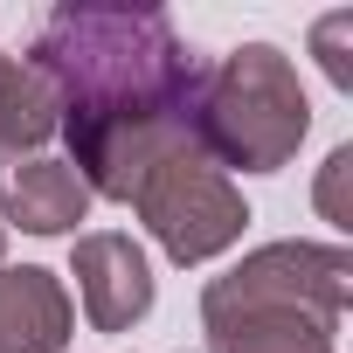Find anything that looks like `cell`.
Returning <instances> with one entry per match:
<instances>
[{"mask_svg": "<svg viewBox=\"0 0 353 353\" xmlns=\"http://www.w3.org/2000/svg\"><path fill=\"white\" fill-rule=\"evenodd\" d=\"M28 63L56 90V132L90 201H132V188L173 152L194 145L201 63L159 8H56L35 28Z\"/></svg>", "mask_w": 353, "mask_h": 353, "instance_id": "obj_1", "label": "cell"}, {"mask_svg": "<svg viewBox=\"0 0 353 353\" xmlns=\"http://www.w3.org/2000/svg\"><path fill=\"white\" fill-rule=\"evenodd\" d=\"M353 291V256L339 243H263L236 270L208 277L201 332L208 353H332Z\"/></svg>", "mask_w": 353, "mask_h": 353, "instance_id": "obj_2", "label": "cell"}, {"mask_svg": "<svg viewBox=\"0 0 353 353\" xmlns=\"http://www.w3.org/2000/svg\"><path fill=\"white\" fill-rule=\"evenodd\" d=\"M188 125L215 166L277 173L298 159V145L312 132V97L298 83V63L277 42H243L215 70H201Z\"/></svg>", "mask_w": 353, "mask_h": 353, "instance_id": "obj_3", "label": "cell"}, {"mask_svg": "<svg viewBox=\"0 0 353 353\" xmlns=\"http://www.w3.org/2000/svg\"><path fill=\"white\" fill-rule=\"evenodd\" d=\"M132 208H139V222L152 229V243L181 263V270H188V263H208V256H222V250H236L243 229H250L243 188L229 181L201 145H173L145 181L132 188Z\"/></svg>", "mask_w": 353, "mask_h": 353, "instance_id": "obj_4", "label": "cell"}, {"mask_svg": "<svg viewBox=\"0 0 353 353\" xmlns=\"http://www.w3.org/2000/svg\"><path fill=\"white\" fill-rule=\"evenodd\" d=\"M70 277H77V298H83V319L97 332H125L152 312V263L132 236L118 229H90L70 243Z\"/></svg>", "mask_w": 353, "mask_h": 353, "instance_id": "obj_5", "label": "cell"}, {"mask_svg": "<svg viewBox=\"0 0 353 353\" xmlns=\"http://www.w3.org/2000/svg\"><path fill=\"white\" fill-rule=\"evenodd\" d=\"M90 215V188L77 181L70 159L28 152V159H0V229H28V236H70Z\"/></svg>", "mask_w": 353, "mask_h": 353, "instance_id": "obj_6", "label": "cell"}, {"mask_svg": "<svg viewBox=\"0 0 353 353\" xmlns=\"http://www.w3.org/2000/svg\"><path fill=\"white\" fill-rule=\"evenodd\" d=\"M70 332H77V305L56 270L0 263V353H63Z\"/></svg>", "mask_w": 353, "mask_h": 353, "instance_id": "obj_7", "label": "cell"}, {"mask_svg": "<svg viewBox=\"0 0 353 353\" xmlns=\"http://www.w3.org/2000/svg\"><path fill=\"white\" fill-rule=\"evenodd\" d=\"M42 139H56V90L28 56L0 49V159H28Z\"/></svg>", "mask_w": 353, "mask_h": 353, "instance_id": "obj_8", "label": "cell"}, {"mask_svg": "<svg viewBox=\"0 0 353 353\" xmlns=\"http://www.w3.org/2000/svg\"><path fill=\"white\" fill-rule=\"evenodd\" d=\"M346 181H353V145H332V152H325V166H319V188H312V201H319V215H325L332 229H346V222H353Z\"/></svg>", "mask_w": 353, "mask_h": 353, "instance_id": "obj_9", "label": "cell"}, {"mask_svg": "<svg viewBox=\"0 0 353 353\" xmlns=\"http://www.w3.org/2000/svg\"><path fill=\"white\" fill-rule=\"evenodd\" d=\"M346 35H353V14L339 8V14H325L319 28H312V49H319V63H325V77L339 83V90H353V63H346Z\"/></svg>", "mask_w": 353, "mask_h": 353, "instance_id": "obj_10", "label": "cell"}, {"mask_svg": "<svg viewBox=\"0 0 353 353\" xmlns=\"http://www.w3.org/2000/svg\"><path fill=\"white\" fill-rule=\"evenodd\" d=\"M0 256H8V229H0Z\"/></svg>", "mask_w": 353, "mask_h": 353, "instance_id": "obj_11", "label": "cell"}]
</instances>
